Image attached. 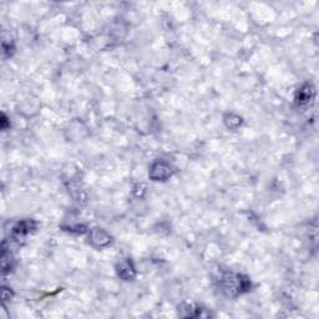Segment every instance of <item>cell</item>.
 <instances>
[{
  "label": "cell",
  "mask_w": 319,
  "mask_h": 319,
  "mask_svg": "<svg viewBox=\"0 0 319 319\" xmlns=\"http://www.w3.org/2000/svg\"><path fill=\"white\" fill-rule=\"evenodd\" d=\"M35 227L36 223L34 222L33 220L20 221V222H18L17 225L14 226V228H13V235L18 238L24 237V236L29 235L33 230H35Z\"/></svg>",
  "instance_id": "cell-6"
},
{
  "label": "cell",
  "mask_w": 319,
  "mask_h": 319,
  "mask_svg": "<svg viewBox=\"0 0 319 319\" xmlns=\"http://www.w3.org/2000/svg\"><path fill=\"white\" fill-rule=\"evenodd\" d=\"M118 275L120 278H122L124 281H131L136 276V270H135L134 264L130 259L124 260L118 265Z\"/></svg>",
  "instance_id": "cell-7"
},
{
  "label": "cell",
  "mask_w": 319,
  "mask_h": 319,
  "mask_svg": "<svg viewBox=\"0 0 319 319\" xmlns=\"http://www.w3.org/2000/svg\"><path fill=\"white\" fill-rule=\"evenodd\" d=\"M179 313L180 315L186 318H197V317H208V313H206V309L203 308L198 307V305L195 304H188V303H185L181 307H179Z\"/></svg>",
  "instance_id": "cell-4"
},
{
  "label": "cell",
  "mask_w": 319,
  "mask_h": 319,
  "mask_svg": "<svg viewBox=\"0 0 319 319\" xmlns=\"http://www.w3.org/2000/svg\"><path fill=\"white\" fill-rule=\"evenodd\" d=\"M220 287L228 297H237L251 289V281L248 277L239 273H225L220 279Z\"/></svg>",
  "instance_id": "cell-1"
},
{
  "label": "cell",
  "mask_w": 319,
  "mask_h": 319,
  "mask_svg": "<svg viewBox=\"0 0 319 319\" xmlns=\"http://www.w3.org/2000/svg\"><path fill=\"white\" fill-rule=\"evenodd\" d=\"M315 96V90L314 87L310 84L303 85L302 87H299L298 91L296 94V103L297 106L300 109H305L308 106H310V103H313Z\"/></svg>",
  "instance_id": "cell-3"
},
{
  "label": "cell",
  "mask_w": 319,
  "mask_h": 319,
  "mask_svg": "<svg viewBox=\"0 0 319 319\" xmlns=\"http://www.w3.org/2000/svg\"><path fill=\"white\" fill-rule=\"evenodd\" d=\"M90 242L96 247H105L111 242V237L102 228H94L90 231Z\"/></svg>",
  "instance_id": "cell-5"
},
{
  "label": "cell",
  "mask_w": 319,
  "mask_h": 319,
  "mask_svg": "<svg viewBox=\"0 0 319 319\" xmlns=\"http://www.w3.org/2000/svg\"><path fill=\"white\" fill-rule=\"evenodd\" d=\"M172 174H174L172 166L164 160H157L153 162L150 169V179L153 181H165L171 177Z\"/></svg>",
  "instance_id": "cell-2"
},
{
  "label": "cell",
  "mask_w": 319,
  "mask_h": 319,
  "mask_svg": "<svg viewBox=\"0 0 319 319\" xmlns=\"http://www.w3.org/2000/svg\"><path fill=\"white\" fill-rule=\"evenodd\" d=\"M225 122L230 129H237L239 125L242 124V119L239 116L235 115V114H228V115H226Z\"/></svg>",
  "instance_id": "cell-8"
}]
</instances>
